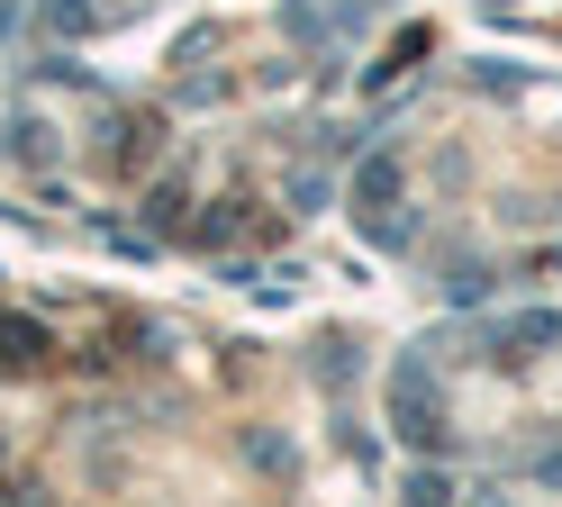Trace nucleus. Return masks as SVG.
<instances>
[{"label":"nucleus","mask_w":562,"mask_h":507,"mask_svg":"<svg viewBox=\"0 0 562 507\" xmlns=\"http://www.w3.org/2000/svg\"><path fill=\"white\" fill-rule=\"evenodd\" d=\"M544 481H553V489H562V453H553V462H544Z\"/></svg>","instance_id":"6"},{"label":"nucleus","mask_w":562,"mask_h":507,"mask_svg":"<svg viewBox=\"0 0 562 507\" xmlns=\"http://www.w3.org/2000/svg\"><path fill=\"white\" fill-rule=\"evenodd\" d=\"M0 362H37V326H0Z\"/></svg>","instance_id":"4"},{"label":"nucleus","mask_w":562,"mask_h":507,"mask_svg":"<svg viewBox=\"0 0 562 507\" xmlns=\"http://www.w3.org/2000/svg\"><path fill=\"white\" fill-rule=\"evenodd\" d=\"M391 426L408 435V444H445V398H436V372H427V362H400V372H391Z\"/></svg>","instance_id":"1"},{"label":"nucleus","mask_w":562,"mask_h":507,"mask_svg":"<svg viewBox=\"0 0 562 507\" xmlns=\"http://www.w3.org/2000/svg\"><path fill=\"white\" fill-rule=\"evenodd\" d=\"M355 200H363V236H372V245H400V236H408V217H391V200H400V155H372V164L355 172Z\"/></svg>","instance_id":"2"},{"label":"nucleus","mask_w":562,"mask_h":507,"mask_svg":"<svg viewBox=\"0 0 562 507\" xmlns=\"http://www.w3.org/2000/svg\"><path fill=\"white\" fill-rule=\"evenodd\" d=\"M100 10H91V0H46V27H64V36H82Z\"/></svg>","instance_id":"3"},{"label":"nucleus","mask_w":562,"mask_h":507,"mask_svg":"<svg viewBox=\"0 0 562 507\" xmlns=\"http://www.w3.org/2000/svg\"><path fill=\"white\" fill-rule=\"evenodd\" d=\"M445 498H453V489L436 481V471H417V481H408V507H445Z\"/></svg>","instance_id":"5"}]
</instances>
